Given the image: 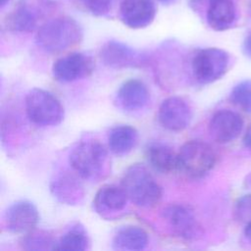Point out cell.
Segmentation results:
<instances>
[{"mask_svg":"<svg viewBox=\"0 0 251 251\" xmlns=\"http://www.w3.org/2000/svg\"><path fill=\"white\" fill-rule=\"evenodd\" d=\"M75 173L62 172L54 176L50 182L52 195L66 205H77L84 196L83 186Z\"/></svg>","mask_w":251,"mask_h":251,"instance_id":"cell-17","label":"cell"},{"mask_svg":"<svg viewBox=\"0 0 251 251\" xmlns=\"http://www.w3.org/2000/svg\"><path fill=\"white\" fill-rule=\"evenodd\" d=\"M25 108L29 121L39 126H56L64 119V108L59 99L41 88H33L27 92Z\"/></svg>","mask_w":251,"mask_h":251,"instance_id":"cell-5","label":"cell"},{"mask_svg":"<svg viewBox=\"0 0 251 251\" xmlns=\"http://www.w3.org/2000/svg\"><path fill=\"white\" fill-rule=\"evenodd\" d=\"M145 156L150 166L162 174L179 170L178 152L166 143L160 141L149 143L145 149Z\"/></svg>","mask_w":251,"mask_h":251,"instance_id":"cell-19","label":"cell"},{"mask_svg":"<svg viewBox=\"0 0 251 251\" xmlns=\"http://www.w3.org/2000/svg\"><path fill=\"white\" fill-rule=\"evenodd\" d=\"M206 20L209 26L217 31L230 28L236 20L233 0H206Z\"/></svg>","mask_w":251,"mask_h":251,"instance_id":"cell-18","label":"cell"},{"mask_svg":"<svg viewBox=\"0 0 251 251\" xmlns=\"http://www.w3.org/2000/svg\"><path fill=\"white\" fill-rule=\"evenodd\" d=\"M229 99L244 112L251 113V79L237 83L232 88Z\"/></svg>","mask_w":251,"mask_h":251,"instance_id":"cell-24","label":"cell"},{"mask_svg":"<svg viewBox=\"0 0 251 251\" xmlns=\"http://www.w3.org/2000/svg\"><path fill=\"white\" fill-rule=\"evenodd\" d=\"M69 162L73 171L80 178L99 181L111 172V161L107 149L95 139H86L77 143L71 151Z\"/></svg>","mask_w":251,"mask_h":251,"instance_id":"cell-1","label":"cell"},{"mask_svg":"<svg viewBox=\"0 0 251 251\" xmlns=\"http://www.w3.org/2000/svg\"><path fill=\"white\" fill-rule=\"evenodd\" d=\"M243 144L244 146L249 150L251 151V124L249 125V126L247 127V130L244 134V137H243Z\"/></svg>","mask_w":251,"mask_h":251,"instance_id":"cell-28","label":"cell"},{"mask_svg":"<svg viewBox=\"0 0 251 251\" xmlns=\"http://www.w3.org/2000/svg\"><path fill=\"white\" fill-rule=\"evenodd\" d=\"M83 36L79 24L70 17H57L45 21L37 29L35 42L43 51L60 53L77 45Z\"/></svg>","mask_w":251,"mask_h":251,"instance_id":"cell-2","label":"cell"},{"mask_svg":"<svg viewBox=\"0 0 251 251\" xmlns=\"http://www.w3.org/2000/svg\"><path fill=\"white\" fill-rule=\"evenodd\" d=\"M228 66L229 55L216 47L199 50L191 62L193 76L201 84H209L220 79L226 73Z\"/></svg>","mask_w":251,"mask_h":251,"instance_id":"cell-7","label":"cell"},{"mask_svg":"<svg viewBox=\"0 0 251 251\" xmlns=\"http://www.w3.org/2000/svg\"><path fill=\"white\" fill-rule=\"evenodd\" d=\"M56 241L53 236L43 230H31L25 233L20 240L24 250H55Z\"/></svg>","mask_w":251,"mask_h":251,"instance_id":"cell-23","label":"cell"},{"mask_svg":"<svg viewBox=\"0 0 251 251\" xmlns=\"http://www.w3.org/2000/svg\"><path fill=\"white\" fill-rule=\"evenodd\" d=\"M99 56L104 65L115 70L141 68L147 64L146 55L117 40L106 42L101 47Z\"/></svg>","mask_w":251,"mask_h":251,"instance_id":"cell-8","label":"cell"},{"mask_svg":"<svg viewBox=\"0 0 251 251\" xmlns=\"http://www.w3.org/2000/svg\"><path fill=\"white\" fill-rule=\"evenodd\" d=\"M94 63L90 56L74 52L56 60L52 66L53 77L61 82H72L91 75Z\"/></svg>","mask_w":251,"mask_h":251,"instance_id":"cell-10","label":"cell"},{"mask_svg":"<svg viewBox=\"0 0 251 251\" xmlns=\"http://www.w3.org/2000/svg\"><path fill=\"white\" fill-rule=\"evenodd\" d=\"M138 140L137 130L128 125L116 126L109 131L108 145L112 153L118 156L128 154Z\"/></svg>","mask_w":251,"mask_h":251,"instance_id":"cell-21","label":"cell"},{"mask_svg":"<svg viewBox=\"0 0 251 251\" xmlns=\"http://www.w3.org/2000/svg\"><path fill=\"white\" fill-rule=\"evenodd\" d=\"M214 149L202 140L186 141L178 151L179 170L198 178L206 176L216 164Z\"/></svg>","mask_w":251,"mask_h":251,"instance_id":"cell-6","label":"cell"},{"mask_svg":"<svg viewBox=\"0 0 251 251\" xmlns=\"http://www.w3.org/2000/svg\"><path fill=\"white\" fill-rule=\"evenodd\" d=\"M148 244V234L140 226H124L116 230L112 247L119 251H139Z\"/></svg>","mask_w":251,"mask_h":251,"instance_id":"cell-20","label":"cell"},{"mask_svg":"<svg viewBox=\"0 0 251 251\" xmlns=\"http://www.w3.org/2000/svg\"><path fill=\"white\" fill-rule=\"evenodd\" d=\"M243 51L246 56L251 58V32L245 37L243 41Z\"/></svg>","mask_w":251,"mask_h":251,"instance_id":"cell-27","label":"cell"},{"mask_svg":"<svg viewBox=\"0 0 251 251\" xmlns=\"http://www.w3.org/2000/svg\"><path fill=\"white\" fill-rule=\"evenodd\" d=\"M243 128V120L239 114L224 109L216 112L208 126L211 137L219 143H228L236 139Z\"/></svg>","mask_w":251,"mask_h":251,"instance_id":"cell-13","label":"cell"},{"mask_svg":"<svg viewBox=\"0 0 251 251\" xmlns=\"http://www.w3.org/2000/svg\"><path fill=\"white\" fill-rule=\"evenodd\" d=\"M156 5L153 0H123L119 7V17L130 28L148 26L155 19Z\"/></svg>","mask_w":251,"mask_h":251,"instance_id":"cell-14","label":"cell"},{"mask_svg":"<svg viewBox=\"0 0 251 251\" xmlns=\"http://www.w3.org/2000/svg\"><path fill=\"white\" fill-rule=\"evenodd\" d=\"M58 5L53 0H19L5 20L8 30L13 32H31L48 18Z\"/></svg>","mask_w":251,"mask_h":251,"instance_id":"cell-4","label":"cell"},{"mask_svg":"<svg viewBox=\"0 0 251 251\" xmlns=\"http://www.w3.org/2000/svg\"><path fill=\"white\" fill-rule=\"evenodd\" d=\"M3 219L8 231L25 234L35 228L39 221V214L32 202L18 200L6 209Z\"/></svg>","mask_w":251,"mask_h":251,"instance_id":"cell-12","label":"cell"},{"mask_svg":"<svg viewBox=\"0 0 251 251\" xmlns=\"http://www.w3.org/2000/svg\"><path fill=\"white\" fill-rule=\"evenodd\" d=\"M150 100V93L146 84L135 78L125 81L118 89L115 97L117 106L128 113L144 109Z\"/></svg>","mask_w":251,"mask_h":251,"instance_id":"cell-15","label":"cell"},{"mask_svg":"<svg viewBox=\"0 0 251 251\" xmlns=\"http://www.w3.org/2000/svg\"><path fill=\"white\" fill-rule=\"evenodd\" d=\"M234 217L241 224L251 223V193L240 197L234 206Z\"/></svg>","mask_w":251,"mask_h":251,"instance_id":"cell-26","label":"cell"},{"mask_svg":"<svg viewBox=\"0 0 251 251\" xmlns=\"http://www.w3.org/2000/svg\"><path fill=\"white\" fill-rule=\"evenodd\" d=\"M80 10L96 17H106L112 11L113 0H72Z\"/></svg>","mask_w":251,"mask_h":251,"instance_id":"cell-25","label":"cell"},{"mask_svg":"<svg viewBox=\"0 0 251 251\" xmlns=\"http://www.w3.org/2000/svg\"><path fill=\"white\" fill-rule=\"evenodd\" d=\"M158 1L164 5H172V4L176 3L177 0H158Z\"/></svg>","mask_w":251,"mask_h":251,"instance_id":"cell-30","label":"cell"},{"mask_svg":"<svg viewBox=\"0 0 251 251\" xmlns=\"http://www.w3.org/2000/svg\"><path fill=\"white\" fill-rule=\"evenodd\" d=\"M158 122L166 129L180 131L186 128L192 119L189 103L179 96L166 98L158 110Z\"/></svg>","mask_w":251,"mask_h":251,"instance_id":"cell-11","label":"cell"},{"mask_svg":"<svg viewBox=\"0 0 251 251\" xmlns=\"http://www.w3.org/2000/svg\"><path fill=\"white\" fill-rule=\"evenodd\" d=\"M90 246V239L84 226L79 223H73L56 241L55 250L84 251Z\"/></svg>","mask_w":251,"mask_h":251,"instance_id":"cell-22","label":"cell"},{"mask_svg":"<svg viewBox=\"0 0 251 251\" xmlns=\"http://www.w3.org/2000/svg\"><path fill=\"white\" fill-rule=\"evenodd\" d=\"M10 0H0V6L1 8H3L5 5H7V3H9Z\"/></svg>","mask_w":251,"mask_h":251,"instance_id":"cell-31","label":"cell"},{"mask_svg":"<svg viewBox=\"0 0 251 251\" xmlns=\"http://www.w3.org/2000/svg\"><path fill=\"white\" fill-rule=\"evenodd\" d=\"M128 198L122 185L104 184L96 192L93 207L103 218H113L124 211Z\"/></svg>","mask_w":251,"mask_h":251,"instance_id":"cell-16","label":"cell"},{"mask_svg":"<svg viewBox=\"0 0 251 251\" xmlns=\"http://www.w3.org/2000/svg\"><path fill=\"white\" fill-rule=\"evenodd\" d=\"M162 217L173 232L182 239L191 240L201 234V226L193 210L185 204L166 206Z\"/></svg>","mask_w":251,"mask_h":251,"instance_id":"cell-9","label":"cell"},{"mask_svg":"<svg viewBox=\"0 0 251 251\" xmlns=\"http://www.w3.org/2000/svg\"><path fill=\"white\" fill-rule=\"evenodd\" d=\"M121 185L128 200L139 207H154L162 198V187L141 164L131 165L126 170Z\"/></svg>","mask_w":251,"mask_h":251,"instance_id":"cell-3","label":"cell"},{"mask_svg":"<svg viewBox=\"0 0 251 251\" xmlns=\"http://www.w3.org/2000/svg\"><path fill=\"white\" fill-rule=\"evenodd\" d=\"M244 235L245 237L251 242V223L247 224L244 228Z\"/></svg>","mask_w":251,"mask_h":251,"instance_id":"cell-29","label":"cell"}]
</instances>
